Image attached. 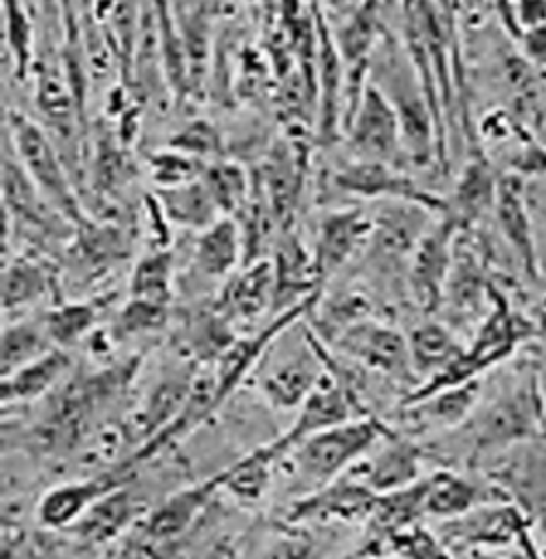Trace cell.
<instances>
[{"mask_svg": "<svg viewBox=\"0 0 546 559\" xmlns=\"http://www.w3.org/2000/svg\"><path fill=\"white\" fill-rule=\"evenodd\" d=\"M425 480V519L431 523L455 519L480 504L510 500V493L501 485L480 483L455 469H436Z\"/></svg>", "mask_w": 546, "mask_h": 559, "instance_id": "e0dca14e", "label": "cell"}, {"mask_svg": "<svg viewBox=\"0 0 546 559\" xmlns=\"http://www.w3.org/2000/svg\"><path fill=\"white\" fill-rule=\"evenodd\" d=\"M71 368V357L64 348H51L44 357L24 366L17 372L2 378L0 400L2 406L31 404L47 395Z\"/></svg>", "mask_w": 546, "mask_h": 559, "instance_id": "603a6c76", "label": "cell"}, {"mask_svg": "<svg viewBox=\"0 0 546 559\" xmlns=\"http://www.w3.org/2000/svg\"><path fill=\"white\" fill-rule=\"evenodd\" d=\"M9 127L13 154L17 156L20 165L31 176L35 187L41 190L49 205H54L64 216H78L80 207L71 188V180L46 131L20 114L11 116Z\"/></svg>", "mask_w": 546, "mask_h": 559, "instance_id": "8992f818", "label": "cell"}, {"mask_svg": "<svg viewBox=\"0 0 546 559\" xmlns=\"http://www.w3.org/2000/svg\"><path fill=\"white\" fill-rule=\"evenodd\" d=\"M378 493L353 474L308 491L290 502L284 523L290 525H331V523H367Z\"/></svg>", "mask_w": 546, "mask_h": 559, "instance_id": "9c48e42d", "label": "cell"}, {"mask_svg": "<svg viewBox=\"0 0 546 559\" xmlns=\"http://www.w3.org/2000/svg\"><path fill=\"white\" fill-rule=\"evenodd\" d=\"M182 547V540H161L147 536L139 527L127 536V543L120 551V559H176Z\"/></svg>", "mask_w": 546, "mask_h": 559, "instance_id": "f35d334b", "label": "cell"}, {"mask_svg": "<svg viewBox=\"0 0 546 559\" xmlns=\"http://www.w3.org/2000/svg\"><path fill=\"white\" fill-rule=\"evenodd\" d=\"M169 147L203 160L205 156H216L221 152L223 140H221V133L210 122L197 120L183 127L182 131L169 141Z\"/></svg>", "mask_w": 546, "mask_h": 559, "instance_id": "8d00e7d4", "label": "cell"}, {"mask_svg": "<svg viewBox=\"0 0 546 559\" xmlns=\"http://www.w3.org/2000/svg\"><path fill=\"white\" fill-rule=\"evenodd\" d=\"M139 523V502L129 485L103 496L69 532L86 545H107L129 534Z\"/></svg>", "mask_w": 546, "mask_h": 559, "instance_id": "d6986e66", "label": "cell"}, {"mask_svg": "<svg viewBox=\"0 0 546 559\" xmlns=\"http://www.w3.org/2000/svg\"><path fill=\"white\" fill-rule=\"evenodd\" d=\"M275 306V272L272 261H257L244 265L225 282L218 299L214 301L233 326L248 325L261 319Z\"/></svg>", "mask_w": 546, "mask_h": 559, "instance_id": "ac0fdd59", "label": "cell"}, {"mask_svg": "<svg viewBox=\"0 0 546 559\" xmlns=\"http://www.w3.org/2000/svg\"><path fill=\"white\" fill-rule=\"evenodd\" d=\"M263 559H322L317 536L304 525L284 523L280 534L268 545Z\"/></svg>", "mask_w": 546, "mask_h": 559, "instance_id": "d590c367", "label": "cell"}, {"mask_svg": "<svg viewBox=\"0 0 546 559\" xmlns=\"http://www.w3.org/2000/svg\"><path fill=\"white\" fill-rule=\"evenodd\" d=\"M359 559H456L434 525L425 521L393 532L376 543H364Z\"/></svg>", "mask_w": 546, "mask_h": 559, "instance_id": "d4e9b609", "label": "cell"}, {"mask_svg": "<svg viewBox=\"0 0 546 559\" xmlns=\"http://www.w3.org/2000/svg\"><path fill=\"white\" fill-rule=\"evenodd\" d=\"M530 525L525 509L512 500L480 504L470 513L434 523L455 558L472 549H506L517 545Z\"/></svg>", "mask_w": 546, "mask_h": 559, "instance_id": "5b68a950", "label": "cell"}, {"mask_svg": "<svg viewBox=\"0 0 546 559\" xmlns=\"http://www.w3.org/2000/svg\"><path fill=\"white\" fill-rule=\"evenodd\" d=\"M494 214H496L501 237L519 259V265L523 267L525 276L530 280L541 278L538 246H536V234H534V223L527 205V188H525L523 176H517V174L501 176Z\"/></svg>", "mask_w": 546, "mask_h": 559, "instance_id": "5bb4252c", "label": "cell"}, {"mask_svg": "<svg viewBox=\"0 0 546 559\" xmlns=\"http://www.w3.org/2000/svg\"><path fill=\"white\" fill-rule=\"evenodd\" d=\"M51 348H56V346L51 344V340L47 335L44 319H39V321L22 319L15 323H7L2 329V344H0L2 378L22 370L24 366L44 357Z\"/></svg>", "mask_w": 546, "mask_h": 559, "instance_id": "83f0119b", "label": "cell"}, {"mask_svg": "<svg viewBox=\"0 0 546 559\" xmlns=\"http://www.w3.org/2000/svg\"><path fill=\"white\" fill-rule=\"evenodd\" d=\"M382 33L378 9L367 0L361 9L342 20L340 28V51L346 64L367 67L371 49H378V37Z\"/></svg>", "mask_w": 546, "mask_h": 559, "instance_id": "f546056e", "label": "cell"}, {"mask_svg": "<svg viewBox=\"0 0 546 559\" xmlns=\"http://www.w3.org/2000/svg\"><path fill=\"white\" fill-rule=\"evenodd\" d=\"M169 319V306H158L129 297L124 308L118 312L114 335L116 337H135L143 333H154L163 329Z\"/></svg>", "mask_w": 546, "mask_h": 559, "instance_id": "e575fe53", "label": "cell"}, {"mask_svg": "<svg viewBox=\"0 0 546 559\" xmlns=\"http://www.w3.org/2000/svg\"><path fill=\"white\" fill-rule=\"evenodd\" d=\"M335 187L342 192H351L364 199H395L423 205L431 212H447L440 199L416 187L408 176L397 169V165L380 163V160H355L344 165L335 174Z\"/></svg>", "mask_w": 546, "mask_h": 559, "instance_id": "7c38bea8", "label": "cell"}, {"mask_svg": "<svg viewBox=\"0 0 546 559\" xmlns=\"http://www.w3.org/2000/svg\"><path fill=\"white\" fill-rule=\"evenodd\" d=\"M327 346L335 348L340 355L367 372L402 382L408 393L418 386L410 361L408 335L395 326L380 323L376 319H365L342 331Z\"/></svg>", "mask_w": 546, "mask_h": 559, "instance_id": "277c9868", "label": "cell"}, {"mask_svg": "<svg viewBox=\"0 0 546 559\" xmlns=\"http://www.w3.org/2000/svg\"><path fill=\"white\" fill-rule=\"evenodd\" d=\"M543 427L545 404L541 384L538 378L530 373L470 419V464L541 436Z\"/></svg>", "mask_w": 546, "mask_h": 559, "instance_id": "3957f363", "label": "cell"}, {"mask_svg": "<svg viewBox=\"0 0 546 559\" xmlns=\"http://www.w3.org/2000/svg\"><path fill=\"white\" fill-rule=\"evenodd\" d=\"M201 180L210 188L212 197L216 199L223 214L228 216L237 212L241 205H246L248 199V176L246 171L227 160H218L205 167Z\"/></svg>", "mask_w": 546, "mask_h": 559, "instance_id": "d6a6232c", "label": "cell"}, {"mask_svg": "<svg viewBox=\"0 0 546 559\" xmlns=\"http://www.w3.org/2000/svg\"><path fill=\"white\" fill-rule=\"evenodd\" d=\"M4 15H7V33H9L7 39L13 47L17 71L20 75H24L31 62V41H33L31 22L17 0H4Z\"/></svg>", "mask_w": 546, "mask_h": 559, "instance_id": "74e56055", "label": "cell"}, {"mask_svg": "<svg viewBox=\"0 0 546 559\" xmlns=\"http://www.w3.org/2000/svg\"><path fill=\"white\" fill-rule=\"evenodd\" d=\"M131 478L133 472L116 466L88 478L54 485L37 504V519L49 530H71L103 496L122 485H129Z\"/></svg>", "mask_w": 546, "mask_h": 559, "instance_id": "30bf717a", "label": "cell"}, {"mask_svg": "<svg viewBox=\"0 0 546 559\" xmlns=\"http://www.w3.org/2000/svg\"><path fill=\"white\" fill-rule=\"evenodd\" d=\"M431 2H436L447 15H451V11H453V7H455V0H431Z\"/></svg>", "mask_w": 546, "mask_h": 559, "instance_id": "7bdbcfd3", "label": "cell"}, {"mask_svg": "<svg viewBox=\"0 0 546 559\" xmlns=\"http://www.w3.org/2000/svg\"><path fill=\"white\" fill-rule=\"evenodd\" d=\"M176 257L169 248H156L136 261L129 280V297L169 306L174 299Z\"/></svg>", "mask_w": 546, "mask_h": 559, "instance_id": "f1b7e54d", "label": "cell"}, {"mask_svg": "<svg viewBox=\"0 0 546 559\" xmlns=\"http://www.w3.org/2000/svg\"><path fill=\"white\" fill-rule=\"evenodd\" d=\"M425 451L410 436L393 431L348 474L359 478L371 491L387 493L414 485L423 478Z\"/></svg>", "mask_w": 546, "mask_h": 559, "instance_id": "8fae6325", "label": "cell"}, {"mask_svg": "<svg viewBox=\"0 0 546 559\" xmlns=\"http://www.w3.org/2000/svg\"><path fill=\"white\" fill-rule=\"evenodd\" d=\"M49 276L46 270L28 259H15L7 263L2 276V306L4 312L22 310L37 304L47 293Z\"/></svg>", "mask_w": 546, "mask_h": 559, "instance_id": "4dcf8cb0", "label": "cell"}, {"mask_svg": "<svg viewBox=\"0 0 546 559\" xmlns=\"http://www.w3.org/2000/svg\"><path fill=\"white\" fill-rule=\"evenodd\" d=\"M246 263L241 227L223 216L212 227L197 235L192 248V265L207 280H228Z\"/></svg>", "mask_w": 546, "mask_h": 559, "instance_id": "ffe728a7", "label": "cell"}, {"mask_svg": "<svg viewBox=\"0 0 546 559\" xmlns=\"http://www.w3.org/2000/svg\"><path fill=\"white\" fill-rule=\"evenodd\" d=\"M373 221L361 210H335L329 212L319 225L314 243V265L320 284L333 278L348 261H353L365 243L371 241Z\"/></svg>", "mask_w": 546, "mask_h": 559, "instance_id": "2e32d148", "label": "cell"}, {"mask_svg": "<svg viewBox=\"0 0 546 559\" xmlns=\"http://www.w3.org/2000/svg\"><path fill=\"white\" fill-rule=\"evenodd\" d=\"M393 431L387 420L367 415L320 431L297 444L286 457L308 491H314L351 472Z\"/></svg>", "mask_w": 546, "mask_h": 559, "instance_id": "6da1fadb", "label": "cell"}, {"mask_svg": "<svg viewBox=\"0 0 546 559\" xmlns=\"http://www.w3.org/2000/svg\"><path fill=\"white\" fill-rule=\"evenodd\" d=\"M425 491H427V480L423 476L420 480H416L408 487L378 493L373 511L367 519L369 536L365 543L382 540L384 536L400 532L412 523L427 521L425 519Z\"/></svg>", "mask_w": 546, "mask_h": 559, "instance_id": "cb8c5ba5", "label": "cell"}, {"mask_svg": "<svg viewBox=\"0 0 546 559\" xmlns=\"http://www.w3.org/2000/svg\"><path fill=\"white\" fill-rule=\"evenodd\" d=\"M517 549H519V554H521V559H546L543 547H541L538 540L534 538L532 525L521 534V538H519V543H517Z\"/></svg>", "mask_w": 546, "mask_h": 559, "instance_id": "ab89813d", "label": "cell"}, {"mask_svg": "<svg viewBox=\"0 0 546 559\" xmlns=\"http://www.w3.org/2000/svg\"><path fill=\"white\" fill-rule=\"evenodd\" d=\"M277 462L270 457L265 447H257L254 451L241 455L230 466L223 467V493H228L237 504L254 507L259 504L272 489L273 466Z\"/></svg>", "mask_w": 546, "mask_h": 559, "instance_id": "4316f807", "label": "cell"}, {"mask_svg": "<svg viewBox=\"0 0 546 559\" xmlns=\"http://www.w3.org/2000/svg\"><path fill=\"white\" fill-rule=\"evenodd\" d=\"M348 138L364 160H380L389 165H400L406 154L402 122L393 107L376 84L365 86L364 94L346 120Z\"/></svg>", "mask_w": 546, "mask_h": 559, "instance_id": "ba28073f", "label": "cell"}, {"mask_svg": "<svg viewBox=\"0 0 546 559\" xmlns=\"http://www.w3.org/2000/svg\"><path fill=\"white\" fill-rule=\"evenodd\" d=\"M483 395V380L449 386L412 402H402L400 420L412 433L449 431L474 417Z\"/></svg>", "mask_w": 546, "mask_h": 559, "instance_id": "9a60e30c", "label": "cell"}, {"mask_svg": "<svg viewBox=\"0 0 546 559\" xmlns=\"http://www.w3.org/2000/svg\"><path fill=\"white\" fill-rule=\"evenodd\" d=\"M461 227L449 216L420 237L410 254L408 286L416 306L431 314L444 304L447 284L455 263L456 235Z\"/></svg>", "mask_w": 546, "mask_h": 559, "instance_id": "52a82bcc", "label": "cell"}, {"mask_svg": "<svg viewBox=\"0 0 546 559\" xmlns=\"http://www.w3.org/2000/svg\"><path fill=\"white\" fill-rule=\"evenodd\" d=\"M456 559H510L501 556V549H472L465 554H459Z\"/></svg>", "mask_w": 546, "mask_h": 559, "instance_id": "60d3db41", "label": "cell"}, {"mask_svg": "<svg viewBox=\"0 0 546 559\" xmlns=\"http://www.w3.org/2000/svg\"><path fill=\"white\" fill-rule=\"evenodd\" d=\"M223 493V474L216 472L205 480L188 485L165 498L136 523L141 532L161 540H183L190 527L203 516L214 498Z\"/></svg>", "mask_w": 546, "mask_h": 559, "instance_id": "4fadbf2b", "label": "cell"}, {"mask_svg": "<svg viewBox=\"0 0 546 559\" xmlns=\"http://www.w3.org/2000/svg\"><path fill=\"white\" fill-rule=\"evenodd\" d=\"M324 372L322 342L312 326H304L301 335L290 342V346H284V335L277 337L252 373V380L273 411L297 413Z\"/></svg>", "mask_w": 546, "mask_h": 559, "instance_id": "7a4b0ae2", "label": "cell"}, {"mask_svg": "<svg viewBox=\"0 0 546 559\" xmlns=\"http://www.w3.org/2000/svg\"><path fill=\"white\" fill-rule=\"evenodd\" d=\"M205 167L207 165L203 160L192 158V156L178 152L174 147H169L165 152H158L150 160L152 180L158 188L182 187L188 182L201 180Z\"/></svg>", "mask_w": 546, "mask_h": 559, "instance_id": "836d02e7", "label": "cell"}, {"mask_svg": "<svg viewBox=\"0 0 546 559\" xmlns=\"http://www.w3.org/2000/svg\"><path fill=\"white\" fill-rule=\"evenodd\" d=\"M156 201L165 221L197 234L225 216L203 180H194L182 187L158 188Z\"/></svg>", "mask_w": 546, "mask_h": 559, "instance_id": "7402d4cb", "label": "cell"}, {"mask_svg": "<svg viewBox=\"0 0 546 559\" xmlns=\"http://www.w3.org/2000/svg\"><path fill=\"white\" fill-rule=\"evenodd\" d=\"M498 182L500 178L491 174V167L485 160L476 158L467 163L456 182L455 199L451 201L449 218L463 229L478 221L487 210H494Z\"/></svg>", "mask_w": 546, "mask_h": 559, "instance_id": "484cf974", "label": "cell"}, {"mask_svg": "<svg viewBox=\"0 0 546 559\" xmlns=\"http://www.w3.org/2000/svg\"><path fill=\"white\" fill-rule=\"evenodd\" d=\"M98 304L73 301L56 306L44 317L47 335L56 348H67L82 342L98 321Z\"/></svg>", "mask_w": 546, "mask_h": 559, "instance_id": "1f68e13d", "label": "cell"}, {"mask_svg": "<svg viewBox=\"0 0 546 559\" xmlns=\"http://www.w3.org/2000/svg\"><path fill=\"white\" fill-rule=\"evenodd\" d=\"M410 361L418 384L444 372L465 350L455 331L438 321H425L408 333Z\"/></svg>", "mask_w": 546, "mask_h": 559, "instance_id": "44dd1931", "label": "cell"}, {"mask_svg": "<svg viewBox=\"0 0 546 559\" xmlns=\"http://www.w3.org/2000/svg\"><path fill=\"white\" fill-rule=\"evenodd\" d=\"M534 323H536V329H538V337H546V297L543 306L538 308L536 317H534Z\"/></svg>", "mask_w": 546, "mask_h": 559, "instance_id": "b9f144b4", "label": "cell"}]
</instances>
